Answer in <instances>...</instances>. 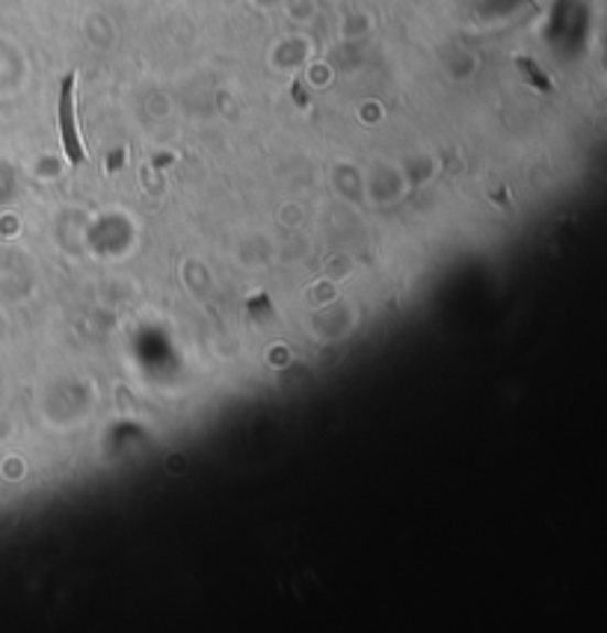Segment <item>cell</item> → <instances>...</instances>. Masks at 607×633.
Listing matches in <instances>:
<instances>
[{
    "mask_svg": "<svg viewBox=\"0 0 607 633\" xmlns=\"http://www.w3.org/2000/svg\"><path fill=\"white\" fill-rule=\"evenodd\" d=\"M57 122H59V137H63V149L72 166H80L86 161L84 145L77 137V119H75V72L63 77L59 84V101H57Z\"/></svg>",
    "mask_w": 607,
    "mask_h": 633,
    "instance_id": "6da1fadb",
    "label": "cell"
}]
</instances>
